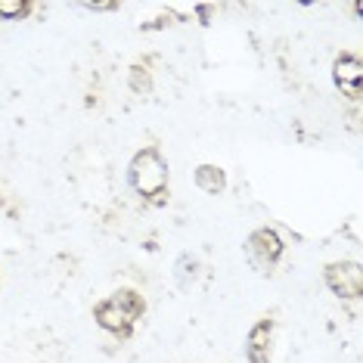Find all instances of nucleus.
Segmentation results:
<instances>
[{
    "label": "nucleus",
    "mask_w": 363,
    "mask_h": 363,
    "mask_svg": "<svg viewBox=\"0 0 363 363\" xmlns=\"http://www.w3.org/2000/svg\"><path fill=\"white\" fill-rule=\"evenodd\" d=\"M31 13H35V4H31V0H0V19L4 22L28 19Z\"/></svg>",
    "instance_id": "obj_8"
},
{
    "label": "nucleus",
    "mask_w": 363,
    "mask_h": 363,
    "mask_svg": "<svg viewBox=\"0 0 363 363\" xmlns=\"http://www.w3.org/2000/svg\"><path fill=\"white\" fill-rule=\"evenodd\" d=\"M323 279L329 286V292L338 298L357 301L363 295V267L357 261H333L323 267Z\"/></svg>",
    "instance_id": "obj_4"
},
{
    "label": "nucleus",
    "mask_w": 363,
    "mask_h": 363,
    "mask_svg": "<svg viewBox=\"0 0 363 363\" xmlns=\"http://www.w3.org/2000/svg\"><path fill=\"white\" fill-rule=\"evenodd\" d=\"M84 10H94V13H106V10H118V4H84Z\"/></svg>",
    "instance_id": "obj_10"
},
{
    "label": "nucleus",
    "mask_w": 363,
    "mask_h": 363,
    "mask_svg": "<svg viewBox=\"0 0 363 363\" xmlns=\"http://www.w3.org/2000/svg\"><path fill=\"white\" fill-rule=\"evenodd\" d=\"M150 62H152V56L150 60H143V62H134L130 65V90L134 94H150L152 90V75H150Z\"/></svg>",
    "instance_id": "obj_9"
},
{
    "label": "nucleus",
    "mask_w": 363,
    "mask_h": 363,
    "mask_svg": "<svg viewBox=\"0 0 363 363\" xmlns=\"http://www.w3.org/2000/svg\"><path fill=\"white\" fill-rule=\"evenodd\" d=\"M274 317H261L258 323L245 335V360L249 363H270V351H274Z\"/></svg>",
    "instance_id": "obj_6"
},
{
    "label": "nucleus",
    "mask_w": 363,
    "mask_h": 363,
    "mask_svg": "<svg viewBox=\"0 0 363 363\" xmlns=\"http://www.w3.org/2000/svg\"><path fill=\"white\" fill-rule=\"evenodd\" d=\"M193 180H196V186L208 196H220L227 189V171L218 168V164H199Z\"/></svg>",
    "instance_id": "obj_7"
},
{
    "label": "nucleus",
    "mask_w": 363,
    "mask_h": 363,
    "mask_svg": "<svg viewBox=\"0 0 363 363\" xmlns=\"http://www.w3.org/2000/svg\"><path fill=\"white\" fill-rule=\"evenodd\" d=\"M146 313V298L137 289H115L103 301L94 304V320L103 333H109L118 342H130L137 323Z\"/></svg>",
    "instance_id": "obj_2"
},
{
    "label": "nucleus",
    "mask_w": 363,
    "mask_h": 363,
    "mask_svg": "<svg viewBox=\"0 0 363 363\" xmlns=\"http://www.w3.org/2000/svg\"><path fill=\"white\" fill-rule=\"evenodd\" d=\"M242 249H245V258H249V264L255 270L270 274V270L277 267V261L283 258L286 242H283V236H279L274 227H258V230H252L249 233Z\"/></svg>",
    "instance_id": "obj_3"
},
{
    "label": "nucleus",
    "mask_w": 363,
    "mask_h": 363,
    "mask_svg": "<svg viewBox=\"0 0 363 363\" xmlns=\"http://www.w3.org/2000/svg\"><path fill=\"white\" fill-rule=\"evenodd\" d=\"M0 211H10V202H6V196H4V189H0Z\"/></svg>",
    "instance_id": "obj_11"
},
{
    "label": "nucleus",
    "mask_w": 363,
    "mask_h": 363,
    "mask_svg": "<svg viewBox=\"0 0 363 363\" xmlns=\"http://www.w3.org/2000/svg\"><path fill=\"white\" fill-rule=\"evenodd\" d=\"M128 184L140 196L143 205H152V208L168 205L171 171H168V162H164L159 146L150 143V146H143V150L134 152V159L128 164Z\"/></svg>",
    "instance_id": "obj_1"
},
{
    "label": "nucleus",
    "mask_w": 363,
    "mask_h": 363,
    "mask_svg": "<svg viewBox=\"0 0 363 363\" xmlns=\"http://www.w3.org/2000/svg\"><path fill=\"white\" fill-rule=\"evenodd\" d=\"M333 81H335V87L342 90L345 96L357 100V96H360V84H363V62H360V56L351 53V50L338 53L335 62H333Z\"/></svg>",
    "instance_id": "obj_5"
}]
</instances>
